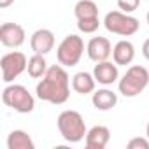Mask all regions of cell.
Here are the masks:
<instances>
[{"mask_svg": "<svg viewBox=\"0 0 149 149\" xmlns=\"http://www.w3.org/2000/svg\"><path fill=\"white\" fill-rule=\"evenodd\" d=\"M142 54H144V58L149 61V39H146L144 44H142Z\"/></svg>", "mask_w": 149, "mask_h": 149, "instance_id": "7402d4cb", "label": "cell"}, {"mask_svg": "<svg viewBox=\"0 0 149 149\" xmlns=\"http://www.w3.org/2000/svg\"><path fill=\"white\" fill-rule=\"evenodd\" d=\"M91 102H93L95 109H98V111H111L118 104V95L112 90L102 88V90H97L91 93Z\"/></svg>", "mask_w": 149, "mask_h": 149, "instance_id": "9a60e30c", "label": "cell"}, {"mask_svg": "<svg viewBox=\"0 0 149 149\" xmlns=\"http://www.w3.org/2000/svg\"><path fill=\"white\" fill-rule=\"evenodd\" d=\"M128 149H149V139L147 137H133L126 144Z\"/></svg>", "mask_w": 149, "mask_h": 149, "instance_id": "44dd1931", "label": "cell"}, {"mask_svg": "<svg viewBox=\"0 0 149 149\" xmlns=\"http://www.w3.org/2000/svg\"><path fill=\"white\" fill-rule=\"evenodd\" d=\"M0 67H2V81L6 84H11L16 77H19L26 70L28 60L21 51H11V53H6L2 56Z\"/></svg>", "mask_w": 149, "mask_h": 149, "instance_id": "52a82bcc", "label": "cell"}, {"mask_svg": "<svg viewBox=\"0 0 149 149\" xmlns=\"http://www.w3.org/2000/svg\"><path fill=\"white\" fill-rule=\"evenodd\" d=\"M133 58H135V46L130 40L123 39V40L114 44V47H112V60H114L116 65H125L126 67V65H130L133 61Z\"/></svg>", "mask_w": 149, "mask_h": 149, "instance_id": "4fadbf2b", "label": "cell"}, {"mask_svg": "<svg viewBox=\"0 0 149 149\" xmlns=\"http://www.w3.org/2000/svg\"><path fill=\"white\" fill-rule=\"evenodd\" d=\"M149 84V70L142 65H132L118 83V90L123 97L133 98L140 95Z\"/></svg>", "mask_w": 149, "mask_h": 149, "instance_id": "3957f363", "label": "cell"}, {"mask_svg": "<svg viewBox=\"0 0 149 149\" xmlns=\"http://www.w3.org/2000/svg\"><path fill=\"white\" fill-rule=\"evenodd\" d=\"M2 102L19 114H28L35 109V98L23 84H7L2 91Z\"/></svg>", "mask_w": 149, "mask_h": 149, "instance_id": "277c9868", "label": "cell"}, {"mask_svg": "<svg viewBox=\"0 0 149 149\" xmlns=\"http://www.w3.org/2000/svg\"><path fill=\"white\" fill-rule=\"evenodd\" d=\"M146 19H147V25H149V13H147V16H146Z\"/></svg>", "mask_w": 149, "mask_h": 149, "instance_id": "d4e9b609", "label": "cell"}, {"mask_svg": "<svg viewBox=\"0 0 149 149\" xmlns=\"http://www.w3.org/2000/svg\"><path fill=\"white\" fill-rule=\"evenodd\" d=\"M56 125H58L60 135L70 144H77L83 139H86V133H88L86 123H84V118L81 116V112H77V111L67 109V111L60 112Z\"/></svg>", "mask_w": 149, "mask_h": 149, "instance_id": "7a4b0ae2", "label": "cell"}, {"mask_svg": "<svg viewBox=\"0 0 149 149\" xmlns=\"http://www.w3.org/2000/svg\"><path fill=\"white\" fill-rule=\"evenodd\" d=\"M47 68H49V67H47V61H46L44 54L33 53V56L28 58V67H26V70H28V76H30V77H33V79H42V77L46 76Z\"/></svg>", "mask_w": 149, "mask_h": 149, "instance_id": "e0dca14e", "label": "cell"}, {"mask_svg": "<svg viewBox=\"0 0 149 149\" xmlns=\"http://www.w3.org/2000/svg\"><path fill=\"white\" fill-rule=\"evenodd\" d=\"M11 4H14V0H0V7H2V9L9 7Z\"/></svg>", "mask_w": 149, "mask_h": 149, "instance_id": "603a6c76", "label": "cell"}, {"mask_svg": "<svg viewBox=\"0 0 149 149\" xmlns=\"http://www.w3.org/2000/svg\"><path fill=\"white\" fill-rule=\"evenodd\" d=\"M86 53H88L90 60H93L95 63L105 61L112 54V46L107 37H93V39H90V42L86 46Z\"/></svg>", "mask_w": 149, "mask_h": 149, "instance_id": "30bf717a", "label": "cell"}, {"mask_svg": "<svg viewBox=\"0 0 149 149\" xmlns=\"http://www.w3.org/2000/svg\"><path fill=\"white\" fill-rule=\"evenodd\" d=\"M35 95L42 102L61 105L70 97V79L63 65H51L46 76L37 83Z\"/></svg>", "mask_w": 149, "mask_h": 149, "instance_id": "6da1fadb", "label": "cell"}, {"mask_svg": "<svg viewBox=\"0 0 149 149\" xmlns=\"http://www.w3.org/2000/svg\"><path fill=\"white\" fill-rule=\"evenodd\" d=\"M100 26V19L98 18H88V19H77V28L83 33H93L97 32Z\"/></svg>", "mask_w": 149, "mask_h": 149, "instance_id": "d6986e66", "label": "cell"}, {"mask_svg": "<svg viewBox=\"0 0 149 149\" xmlns=\"http://www.w3.org/2000/svg\"><path fill=\"white\" fill-rule=\"evenodd\" d=\"M146 137L149 139V123H147V126H146Z\"/></svg>", "mask_w": 149, "mask_h": 149, "instance_id": "cb8c5ba5", "label": "cell"}, {"mask_svg": "<svg viewBox=\"0 0 149 149\" xmlns=\"http://www.w3.org/2000/svg\"><path fill=\"white\" fill-rule=\"evenodd\" d=\"M119 65L105 60V61H98L93 68V76L97 79L98 84H104V86H109V84H114L118 79H119V70H118Z\"/></svg>", "mask_w": 149, "mask_h": 149, "instance_id": "8fae6325", "label": "cell"}, {"mask_svg": "<svg viewBox=\"0 0 149 149\" xmlns=\"http://www.w3.org/2000/svg\"><path fill=\"white\" fill-rule=\"evenodd\" d=\"M95 86H97V79L90 72H77L76 76L72 77V90L76 93H79V95L93 93Z\"/></svg>", "mask_w": 149, "mask_h": 149, "instance_id": "5bb4252c", "label": "cell"}, {"mask_svg": "<svg viewBox=\"0 0 149 149\" xmlns=\"http://www.w3.org/2000/svg\"><path fill=\"white\" fill-rule=\"evenodd\" d=\"M111 140V130L104 125H97L86 133V147L88 149H105Z\"/></svg>", "mask_w": 149, "mask_h": 149, "instance_id": "7c38bea8", "label": "cell"}, {"mask_svg": "<svg viewBox=\"0 0 149 149\" xmlns=\"http://www.w3.org/2000/svg\"><path fill=\"white\" fill-rule=\"evenodd\" d=\"M139 6H140V0H118V7H119V11L128 13V14L133 13V11H137Z\"/></svg>", "mask_w": 149, "mask_h": 149, "instance_id": "ffe728a7", "label": "cell"}, {"mask_svg": "<svg viewBox=\"0 0 149 149\" xmlns=\"http://www.w3.org/2000/svg\"><path fill=\"white\" fill-rule=\"evenodd\" d=\"M74 14L77 19H88V18H98V6L93 0H79L74 6Z\"/></svg>", "mask_w": 149, "mask_h": 149, "instance_id": "ac0fdd59", "label": "cell"}, {"mask_svg": "<svg viewBox=\"0 0 149 149\" xmlns=\"http://www.w3.org/2000/svg\"><path fill=\"white\" fill-rule=\"evenodd\" d=\"M26 39L25 28L18 23H4L0 26V42L6 47H19Z\"/></svg>", "mask_w": 149, "mask_h": 149, "instance_id": "ba28073f", "label": "cell"}, {"mask_svg": "<svg viewBox=\"0 0 149 149\" xmlns=\"http://www.w3.org/2000/svg\"><path fill=\"white\" fill-rule=\"evenodd\" d=\"M104 26L107 32L121 37H132L139 32V19L123 11H111L104 18Z\"/></svg>", "mask_w": 149, "mask_h": 149, "instance_id": "8992f818", "label": "cell"}, {"mask_svg": "<svg viewBox=\"0 0 149 149\" xmlns=\"http://www.w3.org/2000/svg\"><path fill=\"white\" fill-rule=\"evenodd\" d=\"M30 47L37 54H47L54 47V33L47 28H39L30 37Z\"/></svg>", "mask_w": 149, "mask_h": 149, "instance_id": "9c48e42d", "label": "cell"}, {"mask_svg": "<svg viewBox=\"0 0 149 149\" xmlns=\"http://www.w3.org/2000/svg\"><path fill=\"white\" fill-rule=\"evenodd\" d=\"M83 53H84V40L76 33H68L67 37H63V40L56 47L58 63L63 67H76L81 61Z\"/></svg>", "mask_w": 149, "mask_h": 149, "instance_id": "5b68a950", "label": "cell"}, {"mask_svg": "<svg viewBox=\"0 0 149 149\" xmlns=\"http://www.w3.org/2000/svg\"><path fill=\"white\" fill-rule=\"evenodd\" d=\"M7 149H35V144L25 130H13L7 137Z\"/></svg>", "mask_w": 149, "mask_h": 149, "instance_id": "2e32d148", "label": "cell"}]
</instances>
